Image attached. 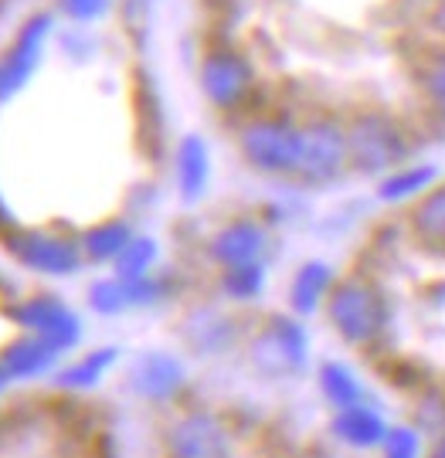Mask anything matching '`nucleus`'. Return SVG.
Returning <instances> with one entry per match:
<instances>
[{
    "instance_id": "obj_1",
    "label": "nucleus",
    "mask_w": 445,
    "mask_h": 458,
    "mask_svg": "<svg viewBox=\"0 0 445 458\" xmlns=\"http://www.w3.org/2000/svg\"><path fill=\"white\" fill-rule=\"evenodd\" d=\"M327 310H330V323L337 327V333L354 346L374 344L388 329V319H391L384 295L371 282H361V278L340 282L330 293Z\"/></svg>"
},
{
    "instance_id": "obj_2",
    "label": "nucleus",
    "mask_w": 445,
    "mask_h": 458,
    "mask_svg": "<svg viewBox=\"0 0 445 458\" xmlns=\"http://www.w3.org/2000/svg\"><path fill=\"white\" fill-rule=\"evenodd\" d=\"M405 140H408V132L398 119L364 113L347 126V160L364 174H378L408 157Z\"/></svg>"
},
{
    "instance_id": "obj_3",
    "label": "nucleus",
    "mask_w": 445,
    "mask_h": 458,
    "mask_svg": "<svg viewBox=\"0 0 445 458\" xmlns=\"http://www.w3.org/2000/svg\"><path fill=\"white\" fill-rule=\"evenodd\" d=\"M242 153L262 174H293L303 160V130L282 119H259L242 132Z\"/></svg>"
},
{
    "instance_id": "obj_4",
    "label": "nucleus",
    "mask_w": 445,
    "mask_h": 458,
    "mask_svg": "<svg viewBox=\"0 0 445 458\" xmlns=\"http://www.w3.org/2000/svg\"><path fill=\"white\" fill-rule=\"evenodd\" d=\"M347 160V130L333 126V123H313L310 130H303V160H299V174L310 183L333 181Z\"/></svg>"
},
{
    "instance_id": "obj_5",
    "label": "nucleus",
    "mask_w": 445,
    "mask_h": 458,
    "mask_svg": "<svg viewBox=\"0 0 445 458\" xmlns=\"http://www.w3.org/2000/svg\"><path fill=\"white\" fill-rule=\"evenodd\" d=\"M201 85L208 98L221 109L242 106L252 92V65L235 51H211L201 65Z\"/></svg>"
},
{
    "instance_id": "obj_6",
    "label": "nucleus",
    "mask_w": 445,
    "mask_h": 458,
    "mask_svg": "<svg viewBox=\"0 0 445 458\" xmlns=\"http://www.w3.org/2000/svg\"><path fill=\"white\" fill-rule=\"evenodd\" d=\"M14 319L24 323L28 329H34L55 350H65V346L79 344V316L65 310L58 299H31L21 310H14Z\"/></svg>"
},
{
    "instance_id": "obj_7",
    "label": "nucleus",
    "mask_w": 445,
    "mask_h": 458,
    "mask_svg": "<svg viewBox=\"0 0 445 458\" xmlns=\"http://www.w3.org/2000/svg\"><path fill=\"white\" fill-rule=\"evenodd\" d=\"M228 431L211 414H191L170 431V455L174 458H228Z\"/></svg>"
},
{
    "instance_id": "obj_8",
    "label": "nucleus",
    "mask_w": 445,
    "mask_h": 458,
    "mask_svg": "<svg viewBox=\"0 0 445 458\" xmlns=\"http://www.w3.org/2000/svg\"><path fill=\"white\" fill-rule=\"evenodd\" d=\"M255 360L269 374L296 370L306 360V336L289 319H272V329L255 344Z\"/></svg>"
},
{
    "instance_id": "obj_9",
    "label": "nucleus",
    "mask_w": 445,
    "mask_h": 458,
    "mask_svg": "<svg viewBox=\"0 0 445 458\" xmlns=\"http://www.w3.org/2000/svg\"><path fill=\"white\" fill-rule=\"evenodd\" d=\"M11 251L28 268L45 272V276H68L79 268V251L62 238H51V234H17L11 242Z\"/></svg>"
},
{
    "instance_id": "obj_10",
    "label": "nucleus",
    "mask_w": 445,
    "mask_h": 458,
    "mask_svg": "<svg viewBox=\"0 0 445 458\" xmlns=\"http://www.w3.org/2000/svg\"><path fill=\"white\" fill-rule=\"evenodd\" d=\"M48 34V17H31L24 24V31L17 38L14 51L7 55V62L0 65V96L14 92L17 85H24V79L31 75V68L38 65V55H41V41Z\"/></svg>"
},
{
    "instance_id": "obj_11",
    "label": "nucleus",
    "mask_w": 445,
    "mask_h": 458,
    "mask_svg": "<svg viewBox=\"0 0 445 458\" xmlns=\"http://www.w3.org/2000/svg\"><path fill=\"white\" fill-rule=\"evenodd\" d=\"M265 248V231L252 221H235L228 228H221L211 242V255L225 268H235V265H248L262 255Z\"/></svg>"
},
{
    "instance_id": "obj_12",
    "label": "nucleus",
    "mask_w": 445,
    "mask_h": 458,
    "mask_svg": "<svg viewBox=\"0 0 445 458\" xmlns=\"http://www.w3.org/2000/svg\"><path fill=\"white\" fill-rule=\"evenodd\" d=\"M184 384V367L167 353H147L143 360L133 367V387L153 397V401H167L181 391Z\"/></svg>"
},
{
    "instance_id": "obj_13",
    "label": "nucleus",
    "mask_w": 445,
    "mask_h": 458,
    "mask_svg": "<svg viewBox=\"0 0 445 458\" xmlns=\"http://www.w3.org/2000/svg\"><path fill=\"white\" fill-rule=\"evenodd\" d=\"M333 431H337L340 442L354 445V448H374V445H384V435H388V428H384L378 411L364 408V404H350V408L337 411Z\"/></svg>"
},
{
    "instance_id": "obj_14",
    "label": "nucleus",
    "mask_w": 445,
    "mask_h": 458,
    "mask_svg": "<svg viewBox=\"0 0 445 458\" xmlns=\"http://www.w3.org/2000/svg\"><path fill=\"white\" fill-rule=\"evenodd\" d=\"M208 174H211V160H208V149L198 136H187L177 149V183H181V194L187 200L201 197V191L208 187Z\"/></svg>"
},
{
    "instance_id": "obj_15",
    "label": "nucleus",
    "mask_w": 445,
    "mask_h": 458,
    "mask_svg": "<svg viewBox=\"0 0 445 458\" xmlns=\"http://www.w3.org/2000/svg\"><path fill=\"white\" fill-rule=\"evenodd\" d=\"M55 353L58 350L38 336V340H21V344H14L0 357V363H4L7 377L14 380V377H34L41 374V370H48L51 363H55Z\"/></svg>"
},
{
    "instance_id": "obj_16",
    "label": "nucleus",
    "mask_w": 445,
    "mask_h": 458,
    "mask_svg": "<svg viewBox=\"0 0 445 458\" xmlns=\"http://www.w3.org/2000/svg\"><path fill=\"white\" fill-rule=\"evenodd\" d=\"M418 238L432 248H445V187L422 197V204L412 214Z\"/></svg>"
},
{
    "instance_id": "obj_17",
    "label": "nucleus",
    "mask_w": 445,
    "mask_h": 458,
    "mask_svg": "<svg viewBox=\"0 0 445 458\" xmlns=\"http://www.w3.org/2000/svg\"><path fill=\"white\" fill-rule=\"evenodd\" d=\"M327 289H330V268L320 262L303 265L296 282H293V306H296V312H313L323 302Z\"/></svg>"
},
{
    "instance_id": "obj_18",
    "label": "nucleus",
    "mask_w": 445,
    "mask_h": 458,
    "mask_svg": "<svg viewBox=\"0 0 445 458\" xmlns=\"http://www.w3.org/2000/svg\"><path fill=\"white\" fill-rule=\"evenodd\" d=\"M130 242L133 234L123 221H106V225H99V228H92L85 234V255L96 259V262H109V259L116 262Z\"/></svg>"
},
{
    "instance_id": "obj_19",
    "label": "nucleus",
    "mask_w": 445,
    "mask_h": 458,
    "mask_svg": "<svg viewBox=\"0 0 445 458\" xmlns=\"http://www.w3.org/2000/svg\"><path fill=\"white\" fill-rule=\"evenodd\" d=\"M320 380H323V394L330 397V404H337V408L361 404L364 387L357 384V377L350 374L344 363H327L323 374H320Z\"/></svg>"
},
{
    "instance_id": "obj_20",
    "label": "nucleus",
    "mask_w": 445,
    "mask_h": 458,
    "mask_svg": "<svg viewBox=\"0 0 445 458\" xmlns=\"http://www.w3.org/2000/svg\"><path fill=\"white\" fill-rule=\"evenodd\" d=\"M432 181H435V170L432 166H398L395 174L384 181L381 194H384V200H401V197L422 194Z\"/></svg>"
},
{
    "instance_id": "obj_21",
    "label": "nucleus",
    "mask_w": 445,
    "mask_h": 458,
    "mask_svg": "<svg viewBox=\"0 0 445 458\" xmlns=\"http://www.w3.org/2000/svg\"><path fill=\"white\" fill-rule=\"evenodd\" d=\"M153 259H157V245L147 238H133L130 245L123 248V255L116 259V272L119 278H143Z\"/></svg>"
},
{
    "instance_id": "obj_22",
    "label": "nucleus",
    "mask_w": 445,
    "mask_h": 458,
    "mask_svg": "<svg viewBox=\"0 0 445 458\" xmlns=\"http://www.w3.org/2000/svg\"><path fill=\"white\" fill-rule=\"evenodd\" d=\"M116 350H99V353H89L82 363H75L72 370H65L62 374V384L65 387H92L96 380L102 377V370L113 363Z\"/></svg>"
},
{
    "instance_id": "obj_23",
    "label": "nucleus",
    "mask_w": 445,
    "mask_h": 458,
    "mask_svg": "<svg viewBox=\"0 0 445 458\" xmlns=\"http://www.w3.org/2000/svg\"><path fill=\"white\" fill-rule=\"evenodd\" d=\"M92 306L102 312H119L133 306V295H130V282L126 278H109V282H99V285H92Z\"/></svg>"
},
{
    "instance_id": "obj_24",
    "label": "nucleus",
    "mask_w": 445,
    "mask_h": 458,
    "mask_svg": "<svg viewBox=\"0 0 445 458\" xmlns=\"http://www.w3.org/2000/svg\"><path fill=\"white\" fill-rule=\"evenodd\" d=\"M262 265L259 262H248V265H235L228 268V276H225V293L235 295V299H252V295L262 289Z\"/></svg>"
},
{
    "instance_id": "obj_25",
    "label": "nucleus",
    "mask_w": 445,
    "mask_h": 458,
    "mask_svg": "<svg viewBox=\"0 0 445 458\" xmlns=\"http://www.w3.org/2000/svg\"><path fill=\"white\" fill-rule=\"evenodd\" d=\"M422 455V438L415 428H391L384 435V458H418Z\"/></svg>"
},
{
    "instance_id": "obj_26",
    "label": "nucleus",
    "mask_w": 445,
    "mask_h": 458,
    "mask_svg": "<svg viewBox=\"0 0 445 458\" xmlns=\"http://www.w3.org/2000/svg\"><path fill=\"white\" fill-rule=\"evenodd\" d=\"M62 7L79 21H92L109 7V0H62Z\"/></svg>"
},
{
    "instance_id": "obj_27",
    "label": "nucleus",
    "mask_w": 445,
    "mask_h": 458,
    "mask_svg": "<svg viewBox=\"0 0 445 458\" xmlns=\"http://www.w3.org/2000/svg\"><path fill=\"white\" fill-rule=\"evenodd\" d=\"M429 458H445V438H439V442L432 445V452H429Z\"/></svg>"
},
{
    "instance_id": "obj_28",
    "label": "nucleus",
    "mask_w": 445,
    "mask_h": 458,
    "mask_svg": "<svg viewBox=\"0 0 445 458\" xmlns=\"http://www.w3.org/2000/svg\"><path fill=\"white\" fill-rule=\"evenodd\" d=\"M7 221H11V214H7V208H4V200H0V228H4Z\"/></svg>"
},
{
    "instance_id": "obj_29",
    "label": "nucleus",
    "mask_w": 445,
    "mask_h": 458,
    "mask_svg": "<svg viewBox=\"0 0 445 458\" xmlns=\"http://www.w3.org/2000/svg\"><path fill=\"white\" fill-rule=\"evenodd\" d=\"M7 380H11V377H7V370H4V363H0V387H4Z\"/></svg>"
}]
</instances>
